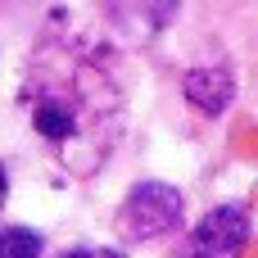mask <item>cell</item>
<instances>
[{
  "mask_svg": "<svg viewBox=\"0 0 258 258\" xmlns=\"http://www.w3.org/2000/svg\"><path fill=\"white\" fill-rule=\"evenodd\" d=\"M0 258H41V236L32 227H0Z\"/></svg>",
  "mask_w": 258,
  "mask_h": 258,
  "instance_id": "5b68a950",
  "label": "cell"
},
{
  "mask_svg": "<svg viewBox=\"0 0 258 258\" xmlns=\"http://www.w3.org/2000/svg\"><path fill=\"white\" fill-rule=\"evenodd\" d=\"M18 104L32 118V132L54 150V159L91 177L95 163L113 150L118 127H122V100L109 73L77 50H41L27 63Z\"/></svg>",
  "mask_w": 258,
  "mask_h": 258,
  "instance_id": "6da1fadb",
  "label": "cell"
},
{
  "mask_svg": "<svg viewBox=\"0 0 258 258\" xmlns=\"http://www.w3.org/2000/svg\"><path fill=\"white\" fill-rule=\"evenodd\" d=\"M245 245H249V209L245 204H218L181 240L177 258H240Z\"/></svg>",
  "mask_w": 258,
  "mask_h": 258,
  "instance_id": "3957f363",
  "label": "cell"
},
{
  "mask_svg": "<svg viewBox=\"0 0 258 258\" xmlns=\"http://www.w3.org/2000/svg\"><path fill=\"white\" fill-rule=\"evenodd\" d=\"M236 95V82L227 68H195L186 73V100L200 109V113H222Z\"/></svg>",
  "mask_w": 258,
  "mask_h": 258,
  "instance_id": "277c9868",
  "label": "cell"
},
{
  "mask_svg": "<svg viewBox=\"0 0 258 258\" xmlns=\"http://www.w3.org/2000/svg\"><path fill=\"white\" fill-rule=\"evenodd\" d=\"M5 200H9V172H5V163H0V209H5Z\"/></svg>",
  "mask_w": 258,
  "mask_h": 258,
  "instance_id": "52a82bcc",
  "label": "cell"
},
{
  "mask_svg": "<svg viewBox=\"0 0 258 258\" xmlns=\"http://www.w3.org/2000/svg\"><path fill=\"white\" fill-rule=\"evenodd\" d=\"M59 258H122L118 249H68V254H59Z\"/></svg>",
  "mask_w": 258,
  "mask_h": 258,
  "instance_id": "8992f818",
  "label": "cell"
},
{
  "mask_svg": "<svg viewBox=\"0 0 258 258\" xmlns=\"http://www.w3.org/2000/svg\"><path fill=\"white\" fill-rule=\"evenodd\" d=\"M181 222V190L168 181H141L118 209V231L127 240H159Z\"/></svg>",
  "mask_w": 258,
  "mask_h": 258,
  "instance_id": "7a4b0ae2",
  "label": "cell"
}]
</instances>
